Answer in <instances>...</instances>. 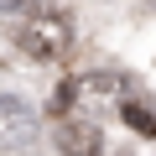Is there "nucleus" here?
Masks as SVG:
<instances>
[{"label":"nucleus","mask_w":156,"mask_h":156,"mask_svg":"<svg viewBox=\"0 0 156 156\" xmlns=\"http://www.w3.org/2000/svg\"><path fill=\"white\" fill-rule=\"evenodd\" d=\"M16 47H21L31 62H52V57H62V52L73 47V26H68V16H57V11H37V16L21 21Z\"/></svg>","instance_id":"f257e3e1"},{"label":"nucleus","mask_w":156,"mask_h":156,"mask_svg":"<svg viewBox=\"0 0 156 156\" xmlns=\"http://www.w3.org/2000/svg\"><path fill=\"white\" fill-rule=\"evenodd\" d=\"M52 140H57L62 156H104V130L94 120H83V115H62Z\"/></svg>","instance_id":"f03ea898"},{"label":"nucleus","mask_w":156,"mask_h":156,"mask_svg":"<svg viewBox=\"0 0 156 156\" xmlns=\"http://www.w3.org/2000/svg\"><path fill=\"white\" fill-rule=\"evenodd\" d=\"M31 140H37V109L0 94V151H21Z\"/></svg>","instance_id":"7ed1b4c3"},{"label":"nucleus","mask_w":156,"mask_h":156,"mask_svg":"<svg viewBox=\"0 0 156 156\" xmlns=\"http://www.w3.org/2000/svg\"><path fill=\"white\" fill-rule=\"evenodd\" d=\"M120 115H125V125H130V130L156 135V115H151V109H140V104H120Z\"/></svg>","instance_id":"20e7f679"},{"label":"nucleus","mask_w":156,"mask_h":156,"mask_svg":"<svg viewBox=\"0 0 156 156\" xmlns=\"http://www.w3.org/2000/svg\"><path fill=\"white\" fill-rule=\"evenodd\" d=\"M73 104H78V94H73V78H68V83L52 89V104L47 109H52V120H62V115H73Z\"/></svg>","instance_id":"39448f33"},{"label":"nucleus","mask_w":156,"mask_h":156,"mask_svg":"<svg viewBox=\"0 0 156 156\" xmlns=\"http://www.w3.org/2000/svg\"><path fill=\"white\" fill-rule=\"evenodd\" d=\"M0 11H11V0H0Z\"/></svg>","instance_id":"423d86ee"},{"label":"nucleus","mask_w":156,"mask_h":156,"mask_svg":"<svg viewBox=\"0 0 156 156\" xmlns=\"http://www.w3.org/2000/svg\"><path fill=\"white\" fill-rule=\"evenodd\" d=\"M151 11H156V0H151Z\"/></svg>","instance_id":"0eeeda50"}]
</instances>
